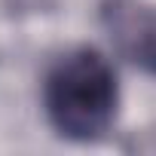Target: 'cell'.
Wrapping results in <instances>:
<instances>
[{
	"label": "cell",
	"mask_w": 156,
	"mask_h": 156,
	"mask_svg": "<svg viewBox=\"0 0 156 156\" xmlns=\"http://www.w3.org/2000/svg\"><path fill=\"white\" fill-rule=\"evenodd\" d=\"M119 86L113 64L92 46H80L52 64L43 83L49 126L67 141H95L113 119Z\"/></svg>",
	"instance_id": "obj_1"
},
{
	"label": "cell",
	"mask_w": 156,
	"mask_h": 156,
	"mask_svg": "<svg viewBox=\"0 0 156 156\" xmlns=\"http://www.w3.org/2000/svg\"><path fill=\"white\" fill-rule=\"evenodd\" d=\"M113 37L122 55L141 70L156 76V9L144 6H119L113 12Z\"/></svg>",
	"instance_id": "obj_2"
}]
</instances>
